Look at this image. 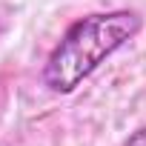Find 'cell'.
Listing matches in <instances>:
<instances>
[{"label": "cell", "instance_id": "1", "mask_svg": "<svg viewBox=\"0 0 146 146\" xmlns=\"http://www.w3.org/2000/svg\"><path fill=\"white\" fill-rule=\"evenodd\" d=\"M137 32H140V17L135 12L89 15L78 20L49 54L43 72L46 86L54 92H72Z\"/></svg>", "mask_w": 146, "mask_h": 146}]
</instances>
